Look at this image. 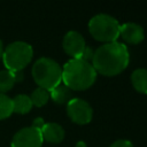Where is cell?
<instances>
[{"label":"cell","instance_id":"obj_8","mask_svg":"<svg viewBox=\"0 0 147 147\" xmlns=\"http://www.w3.org/2000/svg\"><path fill=\"white\" fill-rule=\"evenodd\" d=\"M62 47L64 52L72 59H80L86 48V42L79 32L69 31L63 37Z\"/></svg>","mask_w":147,"mask_h":147},{"label":"cell","instance_id":"obj_9","mask_svg":"<svg viewBox=\"0 0 147 147\" xmlns=\"http://www.w3.org/2000/svg\"><path fill=\"white\" fill-rule=\"evenodd\" d=\"M119 36L126 44L138 45L144 40L145 31L141 25H139L137 23L129 22V23H124L121 25Z\"/></svg>","mask_w":147,"mask_h":147},{"label":"cell","instance_id":"obj_7","mask_svg":"<svg viewBox=\"0 0 147 147\" xmlns=\"http://www.w3.org/2000/svg\"><path fill=\"white\" fill-rule=\"evenodd\" d=\"M44 142L41 131L33 126L18 130L10 142L11 147H41Z\"/></svg>","mask_w":147,"mask_h":147},{"label":"cell","instance_id":"obj_17","mask_svg":"<svg viewBox=\"0 0 147 147\" xmlns=\"http://www.w3.org/2000/svg\"><path fill=\"white\" fill-rule=\"evenodd\" d=\"M109 147H134L133 144L126 139H119V140H116L114 141Z\"/></svg>","mask_w":147,"mask_h":147},{"label":"cell","instance_id":"obj_19","mask_svg":"<svg viewBox=\"0 0 147 147\" xmlns=\"http://www.w3.org/2000/svg\"><path fill=\"white\" fill-rule=\"evenodd\" d=\"M44 125H45L44 118H42V117H37V118H34V121H33V123H32V125H31V126H33V127H36V129H39V130H41Z\"/></svg>","mask_w":147,"mask_h":147},{"label":"cell","instance_id":"obj_18","mask_svg":"<svg viewBox=\"0 0 147 147\" xmlns=\"http://www.w3.org/2000/svg\"><path fill=\"white\" fill-rule=\"evenodd\" d=\"M93 55H94L93 49H92L91 47L86 46V48H85V51H84V53H83V55H82V57H80V59H82V60H84V61H86V62H90V61H92Z\"/></svg>","mask_w":147,"mask_h":147},{"label":"cell","instance_id":"obj_10","mask_svg":"<svg viewBox=\"0 0 147 147\" xmlns=\"http://www.w3.org/2000/svg\"><path fill=\"white\" fill-rule=\"evenodd\" d=\"M40 131L44 141H47L49 144H60L64 139V130L57 123H45Z\"/></svg>","mask_w":147,"mask_h":147},{"label":"cell","instance_id":"obj_5","mask_svg":"<svg viewBox=\"0 0 147 147\" xmlns=\"http://www.w3.org/2000/svg\"><path fill=\"white\" fill-rule=\"evenodd\" d=\"M32 56L33 49L30 44L25 41H14L5 48L1 59L7 70L17 72L31 62Z\"/></svg>","mask_w":147,"mask_h":147},{"label":"cell","instance_id":"obj_14","mask_svg":"<svg viewBox=\"0 0 147 147\" xmlns=\"http://www.w3.org/2000/svg\"><path fill=\"white\" fill-rule=\"evenodd\" d=\"M16 83L15 74L9 70H1L0 71V93L5 94V92H8L14 87Z\"/></svg>","mask_w":147,"mask_h":147},{"label":"cell","instance_id":"obj_20","mask_svg":"<svg viewBox=\"0 0 147 147\" xmlns=\"http://www.w3.org/2000/svg\"><path fill=\"white\" fill-rule=\"evenodd\" d=\"M76 147H86V142H84V141H78V142L76 144Z\"/></svg>","mask_w":147,"mask_h":147},{"label":"cell","instance_id":"obj_15","mask_svg":"<svg viewBox=\"0 0 147 147\" xmlns=\"http://www.w3.org/2000/svg\"><path fill=\"white\" fill-rule=\"evenodd\" d=\"M32 102V106L36 107H42L45 106L48 100H49V91L41 88V87H37L36 90H33V92L31 93V95H29Z\"/></svg>","mask_w":147,"mask_h":147},{"label":"cell","instance_id":"obj_16","mask_svg":"<svg viewBox=\"0 0 147 147\" xmlns=\"http://www.w3.org/2000/svg\"><path fill=\"white\" fill-rule=\"evenodd\" d=\"M13 114V100L0 93V119H6Z\"/></svg>","mask_w":147,"mask_h":147},{"label":"cell","instance_id":"obj_13","mask_svg":"<svg viewBox=\"0 0 147 147\" xmlns=\"http://www.w3.org/2000/svg\"><path fill=\"white\" fill-rule=\"evenodd\" d=\"M13 100V113L16 114H28L32 108V102L29 95L26 94H17Z\"/></svg>","mask_w":147,"mask_h":147},{"label":"cell","instance_id":"obj_3","mask_svg":"<svg viewBox=\"0 0 147 147\" xmlns=\"http://www.w3.org/2000/svg\"><path fill=\"white\" fill-rule=\"evenodd\" d=\"M31 74L34 83L38 87L47 91L53 90L62 82V68L53 59L40 57L38 59L31 69Z\"/></svg>","mask_w":147,"mask_h":147},{"label":"cell","instance_id":"obj_2","mask_svg":"<svg viewBox=\"0 0 147 147\" xmlns=\"http://www.w3.org/2000/svg\"><path fill=\"white\" fill-rule=\"evenodd\" d=\"M96 71L91 62L82 59H71L62 68V82L71 91L90 88L96 79Z\"/></svg>","mask_w":147,"mask_h":147},{"label":"cell","instance_id":"obj_1","mask_svg":"<svg viewBox=\"0 0 147 147\" xmlns=\"http://www.w3.org/2000/svg\"><path fill=\"white\" fill-rule=\"evenodd\" d=\"M130 62V53L125 44L113 41L100 46L93 55L92 65L96 74L113 77L123 72Z\"/></svg>","mask_w":147,"mask_h":147},{"label":"cell","instance_id":"obj_11","mask_svg":"<svg viewBox=\"0 0 147 147\" xmlns=\"http://www.w3.org/2000/svg\"><path fill=\"white\" fill-rule=\"evenodd\" d=\"M131 83L133 88L142 94H147V69L139 68L131 74Z\"/></svg>","mask_w":147,"mask_h":147},{"label":"cell","instance_id":"obj_4","mask_svg":"<svg viewBox=\"0 0 147 147\" xmlns=\"http://www.w3.org/2000/svg\"><path fill=\"white\" fill-rule=\"evenodd\" d=\"M119 29L118 21L108 14H98L88 22V31L92 37L105 44L116 41L119 37Z\"/></svg>","mask_w":147,"mask_h":147},{"label":"cell","instance_id":"obj_21","mask_svg":"<svg viewBox=\"0 0 147 147\" xmlns=\"http://www.w3.org/2000/svg\"><path fill=\"white\" fill-rule=\"evenodd\" d=\"M2 53H3V46H2V41L0 39V59L2 57Z\"/></svg>","mask_w":147,"mask_h":147},{"label":"cell","instance_id":"obj_12","mask_svg":"<svg viewBox=\"0 0 147 147\" xmlns=\"http://www.w3.org/2000/svg\"><path fill=\"white\" fill-rule=\"evenodd\" d=\"M49 96L55 103L64 105V103H68L72 99V92L65 85L60 84L49 91Z\"/></svg>","mask_w":147,"mask_h":147},{"label":"cell","instance_id":"obj_6","mask_svg":"<svg viewBox=\"0 0 147 147\" xmlns=\"http://www.w3.org/2000/svg\"><path fill=\"white\" fill-rule=\"evenodd\" d=\"M67 114L74 123L85 125L92 121L93 109L87 101L80 98H72L67 103Z\"/></svg>","mask_w":147,"mask_h":147}]
</instances>
